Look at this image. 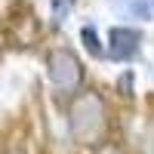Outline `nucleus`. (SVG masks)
<instances>
[{"instance_id":"4","label":"nucleus","mask_w":154,"mask_h":154,"mask_svg":"<svg viewBox=\"0 0 154 154\" xmlns=\"http://www.w3.org/2000/svg\"><path fill=\"white\" fill-rule=\"evenodd\" d=\"M80 40H83V46L89 49V56H96V59H102V56H105V49H102L99 34H96V28H93V25H83V28H80Z\"/></svg>"},{"instance_id":"2","label":"nucleus","mask_w":154,"mask_h":154,"mask_svg":"<svg viewBox=\"0 0 154 154\" xmlns=\"http://www.w3.org/2000/svg\"><path fill=\"white\" fill-rule=\"evenodd\" d=\"M46 68H49V80L59 93H74L83 83V65L74 56V49H68V46L53 49L46 56Z\"/></svg>"},{"instance_id":"6","label":"nucleus","mask_w":154,"mask_h":154,"mask_svg":"<svg viewBox=\"0 0 154 154\" xmlns=\"http://www.w3.org/2000/svg\"><path fill=\"white\" fill-rule=\"evenodd\" d=\"M99 154H120L117 145H105V148H99Z\"/></svg>"},{"instance_id":"3","label":"nucleus","mask_w":154,"mask_h":154,"mask_svg":"<svg viewBox=\"0 0 154 154\" xmlns=\"http://www.w3.org/2000/svg\"><path fill=\"white\" fill-rule=\"evenodd\" d=\"M139 43H142V37H139L136 28H111L108 31V56L114 62H130L139 56Z\"/></svg>"},{"instance_id":"5","label":"nucleus","mask_w":154,"mask_h":154,"mask_svg":"<svg viewBox=\"0 0 154 154\" xmlns=\"http://www.w3.org/2000/svg\"><path fill=\"white\" fill-rule=\"evenodd\" d=\"M71 3L74 0H53V9H56V22L62 25V19H65V12L71 9Z\"/></svg>"},{"instance_id":"1","label":"nucleus","mask_w":154,"mask_h":154,"mask_svg":"<svg viewBox=\"0 0 154 154\" xmlns=\"http://www.w3.org/2000/svg\"><path fill=\"white\" fill-rule=\"evenodd\" d=\"M68 130L71 139L80 145H99L102 136L108 130V114H105V102L99 93H80L71 108H68Z\"/></svg>"}]
</instances>
